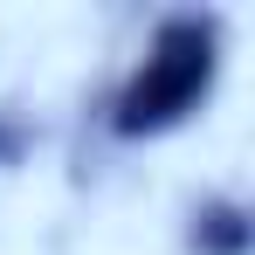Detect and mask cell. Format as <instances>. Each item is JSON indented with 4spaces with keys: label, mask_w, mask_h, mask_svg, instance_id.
<instances>
[{
    "label": "cell",
    "mask_w": 255,
    "mask_h": 255,
    "mask_svg": "<svg viewBox=\"0 0 255 255\" xmlns=\"http://www.w3.org/2000/svg\"><path fill=\"white\" fill-rule=\"evenodd\" d=\"M221 62L228 55H221L214 14H166L145 35V48L125 62L111 97L97 104L104 138L111 145H152V138H172L179 125H193L221 83Z\"/></svg>",
    "instance_id": "6da1fadb"
}]
</instances>
